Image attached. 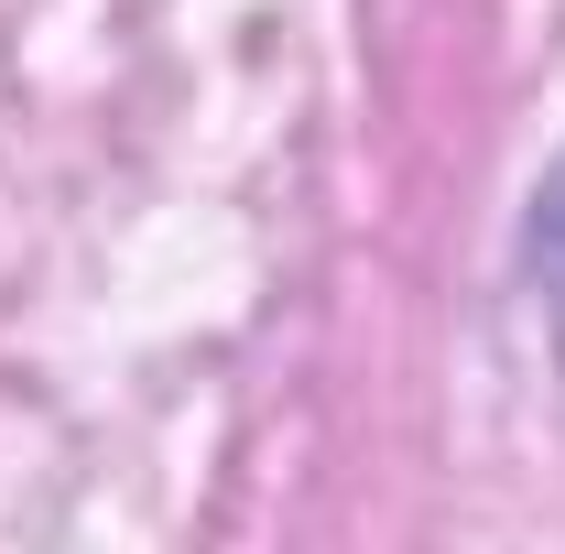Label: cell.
<instances>
[{"label":"cell","mask_w":565,"mask_h":554,"mask_svg":"<svg viewBox=\"0 0 565 554\" xmlns=\"http://www.w3.org/2000/svg\"><path fill=\"white\" fill-rule=\"evenodd\" d=\"M522 294H533V316H544V348H555L565 370V152L533 174V196H522Z\"/></svg>","instance_id":"6da1fadb"}]
</instances>
